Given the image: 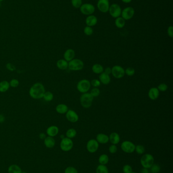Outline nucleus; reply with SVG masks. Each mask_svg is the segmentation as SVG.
I'll list each match as a JSON object with an SVG mask.
<instances>
[{"mask_svg": "<svg viewBox=\"0 0 173 173\" xmlns=\"http://www.w3.org/2000/svg\"><path fill=\"white\" fill-rule=\"evenodd\" d=\"M45 92L44 86L40 83H36L30 88L29 94L32 98L40 99L42 98Z\"/></svg>", "mask_w": 173, "mask_h": 173, "instance_id": "1", "label": "nucleus"}, {"mask_svg": "<svg viewBox=\"0 0 173 173\" xmlns=\"http://www.w3.org/2000/svg\"><path fill=\"white\" fill-rule=\"evenodd\" d=\"M93 100L94 97L90 94V93H83L80 99L81 105L85 108H90L92 105Z\"/></svg>", "mask_w": 173, "mask_h": 173, "instance_id": "2", "label": "nucleus"}, {"mask_svg": "<svg viewBox=\"0 0 173 173\" xmlns=\"http://www.w3.org/2000/svg\"><path fill=\"white\" fill-rule=\"evenodd\" d=\"M84 68V63L79 59H73L68 63V68L71 70L79 71Z\"/></svg>", "mask_w": 173, "mask_h": 173, "instance_id": "3", "label": "nucleus"}, {"mask_svg": "<svg viewBox=\"0 0 173 173\" xmlns=\"http://www.w3.org/2000/svg\"><path fill=\"white\" fill-rule=\"evenodd\" d=\"M154 163V157L150 154H146L141 159V164L143 167L146 169H149L153 165Z\"/></svg>", "mask_w": 173, "mask_h": 173, "instance_id": "4", "label": "nucleus"}, {"mask_svg": "<svg viewBox=\"0 0 173 173\" xmlns=\"http://www.w3.org/2000/svg\"><path fill=\"white\" fill-rule=\"evenodd\" d=\"M91 84L90 82L87 80H82L78 83L77 85V89L80 93H87L90 90Z\"/></svg>", "mask_w": 173, "mask_h": 173, "instance_id": "5", "label": "nucleus"}, {"mask_svg": "<svg viewBox=\"0 0 173 173\" xmlns=\"http://www.w3.org/2000/svg\"><path fill=\"white\" fill-rule=\"evenodd\" d=\"M81 13L85 15H90L94 13L95 7L94 6L90 3H85L81 5L80 8Z\"/></svg>", "mask_w": 173, "mask_h": 173, "instance_id": "6", "label": "nucleus"}, {"mask_svg": "<svg viewBox=\"0 0 173 173\" xmlns=\"http://www.w3.org/2000/svg\"><path fill=\"white\" fill-rule=\"evenodd\" d=\"M122 11V8L119 5L113 4L110 6L108 12L111 16L113 18H116L121 16Z\"/></svg>", "mask_w": 173, "mask_h": 173, "instance_id": "7", "label": "nucleus"}, {"mask_svg": "<svg viewBox=\"0 0 173 173\" xmlns=\"http://www.w3.org/2000/svg\"><path fill=\"white\" fill-rule=\"evenodd\" d=\"M60 147L63 151H69L72 150L73 147V142L71 139L64 138L61 141Z\"/></svg>", "mask_w": 173, "mask_h": 173, "instance_id": "8", "label": "nucleus"}, {"mask_svg": "<svg viewBox=\"0 0 173 173\" xmlns=\"http://www.w3.org/2000/svg\"><path fill=\"white\" fill-rule=\"evenodd\" d=\"M112 69V73L113 76L116 78H121L125 75V70L121 66L115 65L113 67Z\"/></svg>", "mask_w": 173, "mask_h": 173, "instance_id": "9", "label": "nucleus"}, {"mask_svg": "<svg viewBox=\"0 0 173 173\" xmlns=\"http://www.w3.org/2000/svg\"><path fill=\"white\" fill-rule=\"evenodd\" d=\"M134 9L133 7H127L122 11L121 16L125 20H130L134 16Z\"/></svg>", "mask_w": 173, "mask_h": 173, "instance_id": "10", "label": "nucleus"}, {"mask_svg": "<svg viewBox=\"0 0 173 173\" xmlns=\"http://www.w3.org/2000/svg\"><path fill=\"white\" fill-rule=\"evenodd\" d=\"M136 146L133 143L129 141H125L122 142L121 145L122 150L125 152L126 153H133V152L135 150Z\"/></svg>", "mask_w": 173, "mask_h": 173, "instance_id": "11", "label": "nucleus"}, {"mask_svg": "<svg viewBox=\"0 0 173 173\" xmlns=\"http://www.w3.org/2000/svg\"><path fill=\"white\" fill-rule=\"evenodd\" d=\"M97 7L102 13H107L110 8L109 0H98Z\"/></svg>", "mask_w": 173, "mask_h": 173, "instance_id": "12", "label": "nucleus"}, {"mask_svg": "<svg viewBox=\"0 0 173 173\" xmlns=\"http://www.w3.org/2000/svg\"><path fill=\"white\" fill-rule=\"evenodd\" d=\"M99 143L95 139H91L87 143V150L90 153H94L99 148Z\"/></svg>", "mask_w": 173, "mask_h": 173, "instance_id": "13", "label": "nucleus"}, {"mask_svg": "<svg viewBox=\"0 0 173 173\" xmlns=\"http://www.w3.org/2000/svg\"><path fill=\"white\" fill-rule=\"evenodd\" d=\"M66 117L68 120L70 122H77L79 120V116L77 113L75 111L73 110H68L66 112Z\"/></svg>", "mask_w": 173, "mask_h": 173, "instance_id": "14", "label": "nucleus"}, {"mask_svg": "<svg viewBox=\"0 0 173 173\" xmlns=\"http://www.w3.org/2000/svg\"><path fill=\"white\" fill-rule=\"evenodd\" d=\"M98 22V18L94 15H90L87 17L85 19V23L87 26L92 27L96 26Z\"/></svg>", "mask_w": 173, "mask_h": 173, "instance_id": "15", "label": "nucleus"}, {"mask_svg": "<svg viewBox=\"0 0 173 173\" xmlns=\"http://www.w3.org/2000/svg\"><path fill=\"white\" fill-rule=\"evenodd\" d=\"M75 56V52L74 50L69 49L66 50L64 54V58L66 61H70L73 60Z\"/></svg>", "mask_w": 173, "mask_h": 173, "instance_id": "16", "label": "nucleus"}, {"mask_svg": "<svg viewBox=\"0 0 173 173\" xmlns=\"http://www.w3.org/2000/svg\"><path fill=\"white\" fill-rule=\"evenodd\" d=\"M159 95V91L157 88H151L148 92V96L151 100H155L158 98Z\"/></svg>", "mask_w": 173, "mask_h": 173, "instance_id": "17", "label": "nucleus"}, {"mask_svg": "<svg viewBox=\"0 0 173 173\" xmlns=\"http://www.w3.org/2000/svg\"><path fill=\"white\" fill-rule=\"evenodd\" d=\"M59 132V129L57 126H50L49 127H48L46 130L47 134L49 136L52 137L56 136L58 134Z\"/></svg>", "mask_w": 173, "mask_h": 173, "instance_id": "18", "label": "nucleus"}, {"mask_svg": "<svg viewBox=\"0 0 173 173\" xmlns=\"http://www.w3.org/2000/svg\"><path fill=\"white\" fill-rule=\"evenodd\" d=\"M96 139V140L98 141V143L101 144H106L109 141V137L107 135L102 133L98 134Z\"/></svg>", "mask_w": 173, "mask_h": 173, "instance_id": "19", "label": "nucleus"}, {"mask_svg": "<svg viewBox=\"0 0 173 173\" xmlns=\"http://www.w3.org/2000/svg\"><path fill=\"white\" fill-rule=\"evenodd\" d=\"M99 81L104 85H108L111 82L110 75L105 73L104 72L101 73L99 76Z\"/></svg>", "mask_w": 173, "mask_h": 173, "instance_id": "20", "label": "nucleus"}, {"mask_svg": "<svg viewBox=\"0 0 173 173\" xmlns=\"http://www.w3.org/2000/svg\"><path fill=\"white\" fill-rule=\"evenodd\" d=\"M109 140L110 141L111 143H112L113 144L116 145L119 143L120 142L119 135L118 134L115 132H113V133H111L110 136L109 137Z\"/></svg>", "mask_w": 173, "mask_h": 173, "instance_id": "21", "label": "nucleus"}, {"mask_svg": "<svg viewBox=\"0 0 173 173\" xmlns=\"http://www.w3.org/2000/svg\"><path fill=\"white\" fill-rule=\"evenodd\" d=\"M44 142L45 145L46 146V147L47 148H51L54 147L55 145V140L52 137L48 136L46 137L45 138Z\"/></svg>", "mask_w": 173, "mask_h": 173, "instance_id": "22", "label": "nucleus"}, {"mask_svg": "<svg viewBox=\"0 0 173 173\" xmlns=\"http://www.w3.org/2000/svg\"><path fill=\"white\" fill-rule=\"evenodd\" d=\"M56 66L61 70H66L68 68V62L64 59H60L56 62Z\"/></svg>", "mask_w": 173, "mask_h": 173, "instance_id": "23", "label": "nucleus"}, {"mask_svg": "<svg viewBox=\"0 0 173 173\" xmlns=\"http://www.w3.org/2000/svg\"><path fill=\"white\" fill-rule=\"evenodd\" d=\"M56 111L59 114H64L68 110V107L66 104H59L56 107Z\"/></svg>", "mask_w": 173, "mask_h": 173, "instance_id": "24", "label": "nucleus"}, {"mask_svg": "<svg viewBox=\"0 0 173 173\" xmlns=\"http://www.w3.org/2000/svg\"><path fill=\"white\" fill-rule=\"evenodd\" d=\"M9 83L7 80H3L0 82V92H6L9 90Z\"/></svg>", "mask_w": 173, "mask_h": 173, "instance_id": "25", "label": "nucleus"}, {"mask_svg": "<svg viewBox=\"0 0 173 173\" xmlns=\"http://www.w3.org/2000/svg\"><path fill=\"white\" fill-rule=\"evenodd\" d=\"M115 24L118 28H122L124 26L125 24V20L122 17H119L116 18L115 21Z\"/></svg>", "mask_w": 173, "mask_h": 173, "instance_id": "26", "label": "nucleus"}, {"mask_svg": "<svg viewBox=\"0 0 173 173\" xmlns=\"http://www.w3.org/2000/svg\"><path fill=\"white\" fill-rule=\"evenodd\" d=\"M92 70L94 73L101 74V73H103V66L99 64H95L92 66Z\"/></svg>", "mask_w": 173, "mask_h": 173, "instance_id": "27", "label": "nucleus"}, {"mask_svg": "<svg viewBox=\"0 0 173 173\" xmlns=\"http://www.w3.org/2000/svg\"><path fill=\"white\" fill-rule=\"evenodd\" d=\"M8 173H21V168L17 165L12 164L8 168Z\"/></svg>", "mask_w": 173, "mask_h": 173, "instance_id": "28", "label": "nucleus"}, {"mask_svg": "<svg viewBox=\"0 0 173 173\" xmlns=\"http://www.w3.org/2000/svg\"><path fill=\"white\" fill-rule=\"evenodd\" d=\"M109 157L107 154H102L99 158V162L100 164L105 165L109 162Z\"/></svg>", "mask_w": 173, "mask_h": 173, "instance_id": "29", "label": "nucleus"}, {"mask_svg": "<svg viewBox=\"0 0 173 173\" xmlns=\"http://www.w3.org/2000/svg\"><path fill=\"white\" fill-rule=\"evenodd\" d=\"M97 173H109V171L105 165L99 164L96 169Z\"/></svg>", "mask_w": 173, "mask_h": 173, "instance_id": "30", "label": "nucleus"}, {"mask_svg": "<svg viewBox=\"0 0 173 173\" xmlns=\"http://www.w3.org/2000/svg\"><path fill=\"white\" fill-rule=\"evenodd\" d=\"M43 98L47 102H50L54 99V94L50 92H45Z\"/></svg>", "mask_w": 173, "mask_h": 173, "instance_id": "31", "label": "nucleus"}, {"mask_svg": "<svg viewBox=\"0 0 173 173\" xmlns=\"http://www.w3.org/2000/svg\"><path fill=\"white\" fill-rule=\"evenodd\" d=\"M77 135V132L74 129H70L66 132V136L67 138L72 139L74 138Z\"/></svg>", "mask_w": 173, "mask_h": 173, "instance_id": "32", "label": "nucleus"}, {"mask_svg": "<svg viewBox=\"0 0 173 173\" xmlns=\"http://www.w3.org/2000/svg\"><path fill=\"white\" fill-rule=\"evenodd\" d=\"M71 3L74 8H80L82 5V0H71Z\"/></svg>", "mask_w": 173, "mask_h": 173, "instance_id": "33", "label": "nucleus"}, {"mask_svg": "<svg viewBox=\"0 0 173 173\" xmlns=\"http://www.w3.org/2000/svg\"><path fill=\"white\" fill-rule=\"evenodd\" d=\"M160 170V166L158 164H153V165L150 168V171L152 173H158Z\"/></svg>", "mask_w": 173, "mask_h": 173, "instance_id": "34", "label": "nucleus"}, {"mask_svg": "<svg viewBox=\"0 0 173 173\" xmlns=\"http://www.w3.org/2000/svg\"><path fill=\"white\" fill-rule=\"evenodd\" d=\"M135 150L139 154H142L145 152V148L142 145H138L135 147Z\"/></svg>", "mask_w": 173, "mask_h": 173, "instance_id": "35", "label": "nucleus"}, {"mask_svg": "<svg viewBox=\"0 0 173 173\" xmlns=\"http://www.w3.org/2000/svg\"><path fill=\"white\" fill-rule=\"evenodd\" d=\"M93 33H94V30L92 29V27L88 26L85 27L84 29V33L86 36H91Z\"/></svg>", "mask_w": 173, "mask_h": 173, "instance_id": "36", "label": "nucleus"}, {"mask_svg": "<svg viewBox=\"0 0 173 173\" xmlns=\"http://www.w3.org/2000/svg\"><path fill=\"white\" fill-rule=\"evenodd\" d=\"M135 73V70L133 68H128L125 70V74L128 76H133Z\"/></svg>", "mask_w": 173, "mask_h": 173, "instance_id": "37", "label": "nucleus"}, {"mask_svg": "<svg viewBox=\"0 0 173 173\" xmlns=\"http://www.w3.org/2000/svg\"><path fill=\"white\" fill-rule=\"evenodd\" d=\"M90 93L94 97H98L100 94V90L99 89H98V88H94L91 90Z\"/></svg>", "mask_w": 173, "mask_h": 173, "instance_id": "38", "label": "nucleus"}, {"mask_svg": "<svg viewBox=\"0 0 173 173\" xmlns=\"http://www.w3.org/2000/svg\"><path fill=\"white\" fill-rule=\"evenodd\" d=\"M158 89L159 91L161 92H165L167 91L168 89V87L166 84L164 83H162L158 85V87L157 88Z\"/></svg>", "mask_w": 173, "mask_h": 173, "instance_id": "39", "label": "nucleus"}, {"mask_svg": "<svg viewBox=\"0 0 173 173\" xmlns=\"http://www.w3.org/2000/svg\"><path fill=\"white\" fill-rule=\"evenodd\" d=\"M123 172L124 173H131L133 172V169L131 166L126 164L123 167Z\"/></svg>", "mask_w": 173, "mask_h": 173, "instance_id": "40", "label": "nucleus"}, {"mask_svg": "<svg viewBox=\"0 0 173 173\" xmlns=\"http://www.w3.org/2000/svg\"><path fill=\"white\" fill-rule=\"evenodd\" d=\"M19 82L16 79H12L9 83L10 86L12 88L17 87L19 86Z\"/></svg>", "mask_w": 173, "mask_h": 173, "instance_id": "41", "label": "nucleus"}, {"mask_svg": "<svg viewBox=\"0 0 173 173\" xmlns=\"http://www.w3.org/2000/svg\"><path fill=\"white\" fill-rule=\"evenodd\" d=\"M64 173H78V171L74 167H69L65 169Z\"/></svg>", "mask_w": 173, "mask_h": 173, "instance_id": "42", "label": "nucleus"}, {"mask_svg": "<svg viewBox=\"0 0 173 173\" xmlns=\"http://www.w3.org/2000/svg\"><path fill=\"white\" fill-rule=\"evenodd\" d=\"M90 84H91V85H92L94 88H97L100 86L101 82H100L99 80H98L94 79V80H92L91 81V82H90Z\"/></svg>", "mask_w": 173, "mask_h": 173, "instance_id": "43", "label": "nucleus"}, {"mask_svg": "<svg viewBox=\"0 0 173 173\" xmlns=\"http://www.w3.org/2000/svg\"><path fill=\"white\" fill-rule=\"evenodd\" d=\"M109 152H110L111 153H112V154H114V153L116 152V151L117 150V146H116V145L112 144V145H111L109 147Z\"/></svg>", "mask_w": 173, "mask_h": 173, "instance_id": "44", "label": "nucleus"}, {"mask_svg": "<svg viewBox=\"0 0 173 173\" xmlns=\"http://www.w3.org/2000/svg\"><path fill=\"white\" fill-rule=\"evenodd\" d=\"M167 33L169 36L172 38L173 37V27L172 26H169L167 29Z\"/></svg>", "mask_w": 173, "mask_h": 173, "instance_id": "45", "label": "nucleus"}, {"mask_svg": "<svg viewBox=\"0 0 173 173\" xmlns=\"http://www.w3.org/2000/svg\"><path fill=\"white\" fill-rule=\"evenodd\" d=\"M104 70V73H106L107 75H110L111 73H112V69L110 68H105Z\"/></svg>", "mask_w": 173, "mask_h": 173, "instance_id": "46", "label": "nucleus"}, {"mask_svg": "<svg viewBox=\"0 0 173 173\" xmlns=\"http://www.w3.org/2000/svg\"><path fill=\"white\" fill-rule=\"evenodd\" d=\"M141 173H149V170L148 169H146V168H143L141 169Z\"/></svg>", "mask_w": 173, "mask_h": 173, "instance_id": "47", "label": "nucleus"}, {"mask_svg": "<svg viewBox=\"0 0 173 173\" xmlns=\"http://www.w3.org/2000/svg\"><path fill=\"white\" fill-rule=\"evenodd\" d=\"M5 120V118L4 117V115H0V123H2V122H4Z\"/></svg>", "mask_w": 173, "mask_h": 173, "instance_id": "48", "label": "nucleus"}, {"mask_svg": "<svg viewBox=\"0 0 173 173\" xmlns=\"http://www.w3.org/2000/svg\"><path fill=\"white\" fill-rule=\"evenodd\" d=\"M39 137L41 139H45V138H46V135L44 133H41L40 135H39Z\"/></svg>", "mask_w": 173, "mask_h": 173, "instance_id": "49", "label": "nucleus"}, {"mask_svg": "<svg viewBox=\"0 0 173 173\" xmlns=\"http://www.w3.org/2000/svg\"><path fill=\"white\" fill-rule=\"evenodd\" d=\"M122 1L123 3H126V4H129L132 1V0H122Z\"/></svg>", "mask_w": 173, "mask_h": 173, "instance_id": "50", "label": "nucleus"}, {"mask_svg": "<svg viewBox=\"0 0 173 173\" xmlns=\"http://www.w3.org/2000/svg\"><path fill=\"white\" fill-rule=\"evenodd\" d=\"M61 138H62V139H63V138H64V136L63 135H61Z\"/></svg>", "mask_w": 173, "mask_h": 173, "instance_id": "51", "label": "nucleus"}, {"mask_svg": "<svg viewBox=\"0 0 173 173\" xmlns=\"http://www.w3.org/2000/svg\"><path fill=\"white\" fill-rule=\"evenodd\" d=\"M4 0H0V2H2V1H3Z\"/></svg>", "mask_w": 173, "mask_h": 173, "instance_id": "52", "label": "nucleus"}, {"mask_svg": "<svg viewBox=\"0 0 173 173\" xmlns=\"http://www.w3.org/2000/svg\"><path fill=\"white\" fill-rule=\"evenodd\" d=\"M26 173V172H22V173Z\"/></svg>", "mask_w": 173, "mask_h": 173, "instance_id": "53", "label": "nucleus"}, {"mask_svg": "<svg viewBox=\"0 0 173 173\" xmlns=\"http://www.w3.org/2000/svg\"><path fill=\"white\" fill-rule=\"evenodd\" d=\"M135 173V172H132V173Z\"/></svg>", "mask_w": 173, "mask_h": 173, "instance_id": "54", "label": "nucleus"}, {"mask_svg": "<svg viewBox=\"0 0 173 173\" xmlns=\"http://www.w3.org/2000/svg\"></svg>", "mask_w": 173, "mask_h": 173, "instance_id": "55", "label": "nucleus"}]
</instances>
